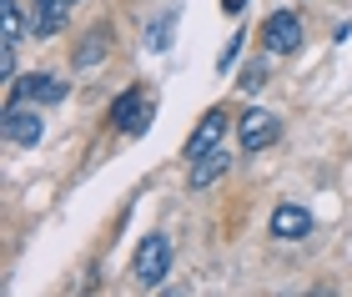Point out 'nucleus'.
Here are the masks:
<instances>
[{"label": "nucleus", "mask_w": 352, "mask_h": 297, "mask_svg": "<svg viewBox=\"0 0 352 297\" xmlns=\"http://www.w3.org/2000/svg\"><path fill=\"white\" fill-rule=\"evenodd\" d=\"M0 126H6V142H15V146H36L45 136V121L30 101H6V121Z\"/></svg>", "instance_id": "f03ea898"}, {"label": "nucleus", "mask_w": 352, "mask_h": 297, "mask_svg": "<svg viewBox=\"0 0 352 297\" xmlns=\"http://www.w3.org/2000/svg\"><path fill=\"white\" fill-rule=\"evenodd\" d=\"M0 76H15V45H0Z\"/></svg>", "instance_id": "dca6fc26"}, {"label": "nucleus", "mask_w": 352, "mask_h": 297, "mask_svg": "<svg viewBox=\"0 0 352 297\" xmlns=\"http://www.w3.org/2000/svg\"><path fill=\"white\" fill-rule=\"evenodd\" d=\"M0 25H6L0 45H21V36H25V15H21V6H15V0H0Z\"/></svg>", "instance_id": "f8f14e48"}, {"label": "nucleus", "mask_w": 352, "mask_h": 297, "mask_svg": "<svg viewBox=\"0 0 352 297\" xmlns=\"http://www.w3.org/2000/svg\"><path fill=\"white\" fill-rule=\"evenodd\" d=\"M221 10H227V15H242V10H247V0H221Z\"/></svg>", "instance_id": "f3484780"}, {"label": "nucleus", "mask_w": 352, "mask_h": 297, "mask_svg": "<svg viewBox=\"0 0 352 297\" xmlns=\"http://www.w3.org/2000/svg\"><path fill=\"white\" fill-rule=\"evenodd\" d=\"M171 25H176V15H162V21L146 25V51H166L171 45Z\"/></svg>", "instance_id": "ddd939ff"}, {"label": "nucleus", "mask_w": 352, "mask_h": 297, "mask_svg": "<svg viewBox=\"0 0 352 297\" xmlns=\"http://www.w3.org/2000/svg\"><path fill=\"white\" fill-rule=\"evenodd\" d=\"M76 0H36V15H30V36H60V25H66Z\"/></svg>", "instance_id": "1a4fd4ad"}, {"label": "nucleus", "mask_w": 352, "mask_h": 297, "mask_svg": "<svg viewBox=\"0 0 352 297\" xmlns=\"http://www.w3.org/2000/svg\"><path fill=\"white\" fill-rule=\"evenodd\" d=\"M151 116H156V106H151L146 96H141L136 86H131V91H121L116 106H111V121H116V126H121L126 136H141V131L151 126Z\"/></svg>", "instance_id": "20e7f679"}, {"label": "nucleus", "mask_w": 352, "mask_h": 297, "mask_svg": "<svg viewBox=\"0 0 352 297\" xmlns=\"http://www.w3.org/2000/svg\"><path fill=\"white\" fill-rule=\"evenodd\" d=\"M277 131H282V121H277V111H262V106H252V111H242V151L252 156V151H262V146H272L277 142Z\"/></svg>", "instance_id": "423d86ee"}, {"label": "nucleus", "mask_w": 352, "mask_h": 297, "mask_svg": "<svg viewBox=\"0 0 352 297\" xmlns=\"http://www.w3.org/2000/svg\"><path fill=\"white\" fill-rule=\"evenodd\" d=\"M166 272H171V237L166 232H151V237L136 247V257H131V277L141 287H156Z\"/></svg>", "instance_id": "f257e3e1"}, {"label": "nucleus", "mask_w": 352, "mask_h": 297, "mask_svg": "<svg viewBox=\"0 0 352 297\" xmlns=\"http://www.w3.org/2000/svg\"><path fill=\"white\" fill-rule=\"evenodd\" d=\"M236 56H242V30H236V36L227 41V45H221V56H217V71H232V60Z\"/></svg>", "instance_id": "4468645a"}, {"label": "nucleus", "mask_w": 352, "mask_h": 297, "mask_svg": "<svg viewBox=\"0 0 352 297\" xmlns=\"http://www.w3.org/2000/svg\"><path fill=\"white\" fill-rule=\"evenodd\" d=\"M221 136H227V111H221V106H217V111H206V116H201V126H197V131L186 136V156H191V162H197V156L217 151V142H221Z\"/></svg>", "instance_id": "6e6552de"}, {"label": "nucleus", "mask_w": 352, "mask_h": 297, "mask_svg": "<svg viewBox=\"0 0 352 297\" xmlns=\"http://www.w3.org/2000/svg\"><path fill=\"white\" fill-rule=\"evenodd\" d=\"M227 166H232V151H206V156H197V162H191V177H186V186L191 192H201V186H212V182H221L227 177Z\"/></svg>", "instance_id": "9d476101"}, {"label": "nucleus", "mask_w": 352, "mask_h": 297, "mask_svg": "<svg viewBox=\"0 0 352 297\" xmlns=\"http://www.w3.org/2000/svg\"><path fill=\"white\" fill-rule=\"evenodd\" d=\"M267 86V66H247L242 71V91H262Z\"/></svg>", "instance_id": "2eb2a0df"}, {"label": "nucleus", "mask_w": 352, "mask_h": 297, "mask_svg": "<svg viewBox=\"0 0 352 297\" xmlns=\"http://www.w3.org/2000/svg\"><path fill=\"white\" fill-rule=\"evenodd\" d=\"M267 227H272V237H277V242H302V237L312 232V212L297 207V201H282V207L272 212Z\"/></svg>", "instance_id": "0eeeda50"}, {"label": "nucleus", "mask_w": 352, "mask_h": 297, "mask_svg": "<svg viewBox=\"0 0 352 297\" xmlns=\"http://www.w3.org/2000/svg\"><path fill=\"white\" fill-rule=\"evenodd\" d=\"M262 45H267V56H292L302 45V21L292 10H272L262 21Z\"/></svg>", "instance_id": "7ed1b4c3"}, {"label": "nucleus", "mask_w": 352, "mask_h": 297, "mask_svg": "<svg viewBox=\"0 0 352 297\" xmlns=\"http://www.w3.org/2000/svg\"><path fill=\"white\" fill-rule=\"evenodd\" d=\"M106 51H111V30H106V25H91V30H86V41L76 45L71 66H76V71H91V66H96V60H101Z\"/></svg>", "instance_id": "9b49d317"}, {"label": "nucleus", "mask_w": 352, "mask_h": 297, "mask_svg": "<svg viewBox=\"0 0 352 297\" xmlns=\"http://www.w3.org/2000/svg\"><path fill=\"white\" fill-rule=\"evenodd\" d=\"M10 101H30V106H56V101H66V81L51 71H30L21 76V86L10 91Z\"/></svg>", "instance_id": "39448f33"}]
</instances>
